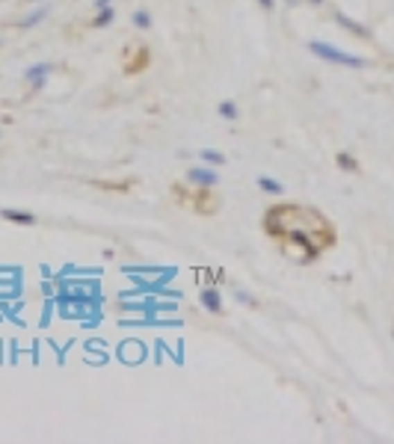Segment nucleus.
<instances>
[{
    "label": "nucleus",
    "instance_id": "obj_1",
    "mask_svg": "<svg viewBox=\"0 0 394 444\" xmlns=\"http://www.w3.org/2000/svg\"><path fill=\"white\" fill-rule=\"evenodd\" d=\"M309 53L323 62H332V65H344V69H368V60L365 57H356V53H347L341 48H335V44L329 42H320L314 39L309 42Z\"/></svg>",
    "mask_w": 394,
    "mask_h": 444
},
{
    "label": "nucleus",
    "instance_id": "obj_2",
    "mask_svg": "<svg viewBox=\"0 0 394 444\" xmlns=\"http://www.w3.org/2000/svg\"><path fill=\"white\" fill-rule=\"evenodd\" d=\"M187 178L193 184H199V187H216L220 184V175H216V166H207V163H199V166H193V169L187 172Z\"/></svg>",
    "mask_w": 394,
    "mask_h": 444
},
{
    "label": "nucleus",
    "instance_id": "obj_3",
    "mask_svg": "<svg viewBox=\"0 0 394 444\" xmlns=\"http://www.w3.org/2000/svg\"><path fill=\"white\" fill-rule=\"evenodd\" d=\"M53 74V62H36V65H30V69L24 71V80L33 86V89H42L48 83V77Z\"/></svg>",
    "mask_w": 394,
    "mask_h": 444
},
{
    "label": "nucleus",
    "instance_id": "obj_4",
    "mask_svg": "<svg viewBox=\"0 0 394 444\" xmlns=\"http://www.w3.org/2000/svg\"><path fill=\"white\" fill-rule=\"evenodd\" d=\"M199 302L205 311H211V314H220L223 311V293L216 291V287H205V291L199 293Z\"/></svg>",
    "mask_w": 394,
    "mask_h": 444
},
{
    "label": "nucleus",
    "instance_id": "obj_5",
    "mask_svg": "<svg viewBox=\"0 0 394 444\" xmlns=\"http://www.w3.org/2000/svg\"><path fill=\"white\" fill-rule=\"evenodd\" d=\"M335 21L341 24L344 30H350L353 36H359V39H370V33H368V27L365 24H359V21H353L350 15H344V12H335Z\"/></svg>",
    "mask_w": 394,
    "mask_h": 444
},
{
    "label": "nucleus",
    "instance_id": "obj_6",
    "mask_svg": "<svg viewBox=\"0 0 394 444\" xmlns=\"http://www.w3.org/2000/svg\"><path fill=\"white\" fill-rule=\"evenodd\" d=\"M0 216H3L6 222H15V225H33V222H36V216H33L30 210H12V207L0 210Z\"/></svg>",
    "mask_w": 394,
    "mask_h": 444
},
{
    "label": "nucleus",
    "instance_id": "obj_7",
    "mask_svg": "<svg viewBox=\"0 0 394 444\" xmlns=\"http://www.w3.org/2000/svg\"><path fill=\"white\" fill-rule=\"evenodd\" d=\"M48 12H51L48 6H39V9H33L30 15H24V18L18 21V27H21V30H30V27H36V24H42V21L48 18Z\"/></svg>",
    "mask_w": 394,
    "mask_h": 444
},
{
    "label": "nucleus",
    "instance_id": "obj_8",
    "mask_svg": "<svg viewBox=\"0 0 394 444\" xmlns=\"http://www.w3.org/2000/svg\"><path fill=\"white\" fill-rule=\"evenodd\" d=\"M258 190L267 193V196H284V187L276 181V178H267V175L258 178Z\"/></svg>",
    "mask_w": 394,
    "mask_h": 444
},
{
    "label": "nucleus",
    "instance_id": "obj_9",
    "mask_svg": "<svg viewBox=\"0 0 394 444\" xmlns=\"http://www.w3.org/2000/svg\"><path fill=\"white\" fill-rule=\"evenodd\" d=\"M113 21H116V9L113 6H104V9H98V15L92 18V27L101 30V27H110Z\"/></svg>",
    "mask_w": 394,
    "mask_h": 444
},
{
    "label": "nucleus",
    "instance_id": "obj_10",
    "mask_svg": "<svg viewBox=\"0 0 394 444\" xmlns=\"http://www.w3.org/2000/svg\"><path fill=\"white\" fill-rule=\"evenodd\" d=\"M199 160H202V163H207V166H216V169H220V166L225 163V154H223V151H216V148H205V151H199Z\"/></svg>",
    "mask_w": 394,
    "mask_h": 444
},
{
    "label": "nucleus",
    "instance_id": "obj_11",
    "mask_svg": "<svg viewBox=\"0 0 394 444\" xmlns=\"http://www.w3.org/2000/svg\"><path fill=\"white\" fill-rule=\"evenodd\" d=\"M335 163H338V169H344V172H359V163H356V157L353 154H347V151H338L335 154Z\"/></svg>",
    "mask_w": 394,
    "mask_h": 444
},
{
    "label": "nucleus",
    "instance_id": "obj_12",
    "mask_svg": "<svg viewBox=\"0 0 394 444\" xmlns=\"http://www.w3.org/2000/svg\"><path fill=\"white\" fill-rule=\"evenodd\" d=\"M216 113H220L223 119H228V121H237L240 110H237V104H234V101H220V104H216Z\"/></svg>",
    "mask_w": 394,
    "mask_h": 444
},
{
    "label": "nucleus",
    "instance_id": "obj_13",
    "mask_svg": "<svg viewBox=\"0 0 394 444\" xmlns=\"http://www.w3.org/2000/svg\"><path fill=\"white\" fill-rule=\"evenodd\" d=\"M134 27L137 30H151V12L148 9H137L134 12Z\"/></svg>",
    "mask_w": 394,
    "mask_h": 444
},
{
    "label": "nucleus",
    "instance_id": "obj_14",
    "mask_svg": "<svg viewBox=\"0 0 394 444\" xmlns=\"http://www.w3.org/2000/svg\"><path fill=\"white\" fill-rule=\"evenodd\" d=\"M234 296H237V299H240V302H243V305H252V308H255V299L249 296V293H243V291H237Z\"/></svg>",
    "mask_w": 394,
    "mask_h": 444
},
{
    "label": "nucleus",
    "instance_id": "obj_15",
    "mask_svg": "<svg viewBox=\"0 0 394 444\" xmlns=\"http://www.w3.org/2000/svg\"><path fill=\"white\" fill-rule=\"evenodd\" d=\"M258 3H261V9H273L276 6V0H258Z\"/></svg>",
    "mask_w": 394,
    "mask_h": 444
},
{
    "label": "nucleus",
    "instance_id": "obj_16",
    "mask_svg": "<svg viewBox=\"0 0 394 444\" xmlns=\"http://www.w3.org/2000/svg\"><path fill=\"white\" fill-rule=\"evenodd\" d=\"M113 0H95V9H104V6H110Z\"/></svg>",
    "mask_w": 394,
    "mask_h": 444
},
{
    "label": "nucleus",
    "instance_id": "obj_17",
    "mask_svg": "<svg viewBox=\"0 0 394 444\" xmlns=\"http://www.w3.org/2000/svg\"><path fill=\"white\" fill-rule=\"evenodd\" d=\"M305 3H311V6H323V0H305Z\"/></svg>",
    "mask_w": 394,
    "mask_h": 444
},
{
    "label": "nucleus",
    "instance_id": "obj_18",
    "mask_svg": "<svg viewBox=\"0 0 394 444\" xmlns=\"http://www.w3.org/2000/svg\"><path fill=\"white\" fill-rule=\"evenodd\" d=\"M391 338H394V329H391Z\"/></svg>",
    "mask_w": 394,
    "mask_h": 444
},
{
    "label": "nucleus",
    "instance_id": "obj_19",
    "mask_svg": "<svg viewBox=\"0 0 394 444\" xmlns=\"http://www.w3.org/2000/svg\"><path fill=\"white\" fill-rule=\"evenodd\" d=\"M0 44H3V42H0Z\"/></svg>",
    "mask_w": 394,
    "mask_h": 444
}]
</instances>
